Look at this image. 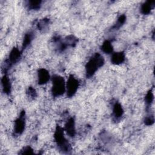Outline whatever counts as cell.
<instances>
[{
  "instance_id": "cell-1",
  "label": "cell",
  "mask_w": 155,
  "mask_h": 155,
  "mask_svg": "<svg viewBox=\"0 0 155 155\" xmlns=\"http://www.w3.org/2000/svg\"><path fill=\"white\" fill-rule=\"evenodd\" d=\"M104 57L99 53H96L90 58L85 65L86 77L88 78L92 77L98 69L104 65Z\"/></svg>"
},
{
  "instance_id": "cell-2",
  "label": "cell",
  "mask_w": 155,
  "mask_h": 155,
  "mask_svg": "<svg viewBox=\"0 0 155 155\" xmlns=\"http://www.w3.org/2000/svg\"><path fill=\"white\" fill-rule=\"evenodd\" d=\"M64 129L59 125L56 126L54 133V139L59 150L64 153L68 154L71 151V147L64 136Z\"/></svg>"
},
{
  "instance_id": "cell-3",
  "label": "cell",
  "mask_w": 155,
  "mask_h": 155,
  "mask_svg": "<svg viewBox=\"0 0 155 155\" xmlns=\"http://www.w3.org/2000/svg\"><path fill=\"white\" fill-rule=\"evenodd\" d=\"M51 94L54 97L62 95L66 91V84L64 78L60 75L54 74L51 78Z\"/></svg>"
},
{
  "instance_id": "cell-4",
  "label": "cell",
  "mask_w": 155,
  "mask_h": 155,
  "mask_svg": "<svg viewBox=\"0 0 155 155\" xmlns=\"http://www.w3.org/2000/svg\"><path fill=\"white\" fill-rule=\"evenodd\" d=\"M79 86V81L73 74H70L66 83V92L67 97H73L76 94Z\"/></svg>"
},
{
  "instance_id": "cell-5",
  "label": "cell",
  "mask_w": 155,
  "mask_h": 155,
  "mask_svg": "<svg viewBox=\"0 0 155 155\" xmlns=\"http://www.w3.org/2000/svg\"><path fill=\"white\" fill-rule=\"evenodd\" d=\"M21 51H20L18 48L14 47L12 48L10 54L8 55V59L5 62V71H7V69L13 65L15 64L18 62L21 57Z\"/></svg>"
},
{
  "instance_id": "cell-6",
  "label": "cell",
  "mask_w": 155,
  "mask_h": 155,
  "mask_svg": "<svg viewBox=\"0 0 155 155\" xmlns=\"http://www.w3.org/2000/svg\"><path fill=\"white\" fill-rule=\"evenodd\" d=\"M25 127V112L22 110L18 117L15 120L14 133L16 135H21L24 131Z\"/></svg>"
},
{
  "instance_id": "cell-7",
  "label": "cell",
  "mask_w": 155,
  "mask_h": 155,
  "mask_svg": "<svg viewBox=\"0 0 155 155\" xmlns=\"http://www.w3.org/2000/svg\"><path fill=\"white\" fill-rule=\"evenodd\" d=\"M64 129L70 137H74L76 134V128H75V121L73 117H70L67 120Z\"/></svg>"
},
{
  "instance_id": "cell-8",
  "label": "cell",
  "mask_w": 155,
  "mask_h": 155,
  "mask_svg": "<svg viewBox=\"0 0 155 155\" xmlns=\"http://www.w3.org/2000/svg\"><path fill=\"white\" fill-rule=\"evenodd\" d=\"M49 72L45 68H40L38 71V82L39 85H44L50 80Z\"/></svg>"
},
{
  "instance_id": "cell-9",
  "label": "cell",
  "mask_w": 155,
  "mask_h": 155,
  "mask_svg": "<svg viewBox=\"0 0 155 155\" xmlns=\"http://www.w3.org/2000/svg\"><path fill=\"white\" fill-rule=\"evenodd\" d=\"M124 114V110L119 102H116L113 107V119L114 120H119Z\"/></svg>"
},
{
  "instance_id": "cell-10",
  "label": "cell",
  "mask_w": 155,
  "mask_h": 155,
  "mask_svg": "<svg viewBox=\"0 0 155 155\" xmlns=\"http://www.w3.org/2000/svg\"><path fill=\"white\" fill-rule=\"evenodd\" d=\"M125 59V55L124 52L119 51L112 53L111 58V62L114 65H120L122 64Z\"/></svg>"
},
{
  "instance_id": "cell-11",
  "label": "cell",
  "mask_w": 155,
  "mask_h": 155,
  "mask_svg": "<svg viewBox=\"0 0 155 155\" xmlns=\"http://www.w3.org/2000/svg\"><path fill=\"white\" fill-rule=\"evenodd\" d=\"M155 4L154 1H147L142 4L140 8V13L143 15H148L153 9Z\"/></svg>"
},
{
  "instance_id": "cell-12",
  "label": "cell",
  "mask_w": 155,
  "mask_h": 155,
  "mask_svg": "<svg viewBox=\"0 0 155 155\" xmlns=\"http://www.w3.org/2000/svg\"><path fill=\"white\" fill-rule=\"evenodd\" d=\"M1 84H2L3 92L7 94H9L11 92L12 85H11L10 79L5 73L1 79Z\"/></svg>"
},
{
  "instance_id": "cell-13",
  "label": "cell",
  "mask_w": 155,
  "mask_h": 155,
  "mask_svg": "<svg viewBox=\"0 0 155 155\" xmlns=\"http://www.w3.org/2000/svg\"><path fill=\"white\" fill-rule=\"evenodd\" d=\"M101 50L105 54H112L113 52V47L111 42L108 40H105L102 44L101 47Z\"/></svg>"
},
{
  "instance_id": "cell-14",
  "label": "cell",
  "mask_w": 155,
  "mask_h": 155,
  "mask_svg": "<svg viewBox=\"0 0 155 155\" xmlns=\"http://www.w3.org/2000/svg\"><path fill=\"white\" fill-rule=\"evenodd\" d=\"M33 39V34L32 32L29 31L25 34L23 42H22V50H24V49H25L30 44Z\"/></svg>"
},
{
  "instance_id": "cell-15",
  "label": "cell",
  "mask_w": 155,
  "mask_h": 155,
  "mask_svg": "<svg viewBox=\"0 0 155 155\" xmlns=\"http://www.w3.org/2000/svg\"><path fill=\"white\" fill-rule=\"evenodd\" d=\"M41 1H28L27 2V6L30 10H38L41 6Z\"/></svg>"
},
{
  "instance_id": "cell-16",
  "label": "cell",
  "mask_w": 155,
  "mask_h": 155,
  "mask_svg": "<svg viewBox=\"0 0 155 155\" xmlns=\"http://www.w3.org/2000/svg\"><path fill=\"white\" fill-rule=\"evenodd\" d=\"M126 21V16L125 15H120L117 20L116 24L112 27V30H118L120 27H122L124 24L125 22Z\"/></svg>"
},
{
  "instance_id": "cell-17",
  "label": "cell",
  "mask_w": 155,
  "mask_h": 155,
  "mask_svg": "<svg viewBox=\"0 0 155 155\" xmlns=\"http://www.w3.org/2000/svg\"><path fill=\"white\" fill-rule=\"evenodd\" d=\"M50 22V20L48 18H44L39 21V22L37 24V27L40 30H45L47 28L48 24Z\"/></svg>"
},
{
  "instance_id": "cell-18",
  "label": "cell",
  "mask_w": 155,
  "mask_h": 155,
  "mask_svg": "<svg viewBox=\"0 0 155 155\" xmlns=\"http://www.w3.org/2000/svg\"><path fill=\"white\" fill-rule=\"evenodd\" d=\"M153 100H154V96H153V91H152V90H150L147 92V93L145 96V103L148 107L151 106V104L153 102Z\"/></svg>"
},
{
  "instance_id": "cell-19",
  "label": "cell",
  "mask_w": 155,
  "mask_h": 155,
  "mask_svg": "<svg viewBox=\"0 0 155 155\" xmlns=\"http://www.w3.org/2000/svg\"><path fill=\"white\" fill-rule=\"evenodd\" d=\"M65 41L68 45V46L74 47L78 42V39L73 35H70L66 37V38L65 39Z\"/></svg>"
},
{
  "instance_id": "cell-20",
  "label": "cell",
  "mask_w": 155,
  "mask_h": 155,
  "mask_svg": "<svg viewBox=\"0 0 155 155\" xmlns=\"http://www.w3.org/2000/svg\"><path fill=\"white\" fill-rule=\"evenodd\" d=\"M19 154H34L33 150L29 146L24 147L19 152Z\"/></svg>"
},
{
  "instance_id": "cell-21",
  "label": "cell",
  "mask_w": 155,
  "mask_h": 155,
  "mask_svg": "<svg viewBox=\"0 0 155 155\" xmlns=\"http://www.w3.org/2000/svg\"><path fill=\"white\" fill-rule=\"evenodd\" d=\"M154 119L153 115L147 116L144 119V123L146 125H148V126L154 124Z\"/></svg>"
},
{
  "instance_id": "cell-22",
  "label": "cell",
  "mask_w": 155,
  "mask_h": 155,
  "mask_svg": "<svg viewBox=\"0 0 155 155\" xmlns=\"http://www.w3.org/2000/svg\"><path fill=\"white\" fill-rule=\"evenodd\" d=\"M27 93L28 96H30V97H31L33 99H34L37 96L36 91L35 89L33 87H29L28 88Z\"/></svg>"
}]
</instances>
